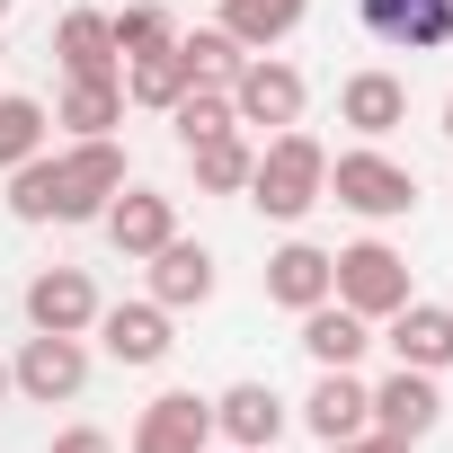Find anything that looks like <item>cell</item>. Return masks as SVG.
Returning a JSON list of instances; mask_svg holds the SVG:
<instances>
[{"label":"cell","mask_w":453,"mask_h":453,"mask_svg":"<svg viewBox=\"0 0 453 453\" xmlns=\"http://www.w3.org/2000/svg\"><path fill=\"white\" fill-rule=\"evenodd\" d=\"M320 453H409L400 435H382V426H365V435H347V444H320Z\"/></svg>","instance_id":"cell-30"},{"label":"cell","mask_w":453,"mask_h":453,"mask_svg":"<svg viewBox=\"0 0 453 453\" xmlns=\"http://www.w3.org/2000/svg\"><path fill=\"white\" fill-rule=\"evenodd\" d=\"M444 134H453V98H444Z\"/></svg>","instance_id":"cell-32"},{"label":"cell","mask_w":453,"mask_h":453,"mask_svg":"<svg viewBox=\"0 0 453 453\" xmlns=\"http://www.w3.org/2000/svg\"><path fill=\"white\" fill-rule=\"evenodd\" d=\"M107 27H116V54H125V63H134V54L178 45V27H169V10H160V0H134V10H116Z\"/></svg>","instance_id":"cell-28"},{"label":"cell","mask_w":453,"mask_h":453,"mask_svg":"<svg viewBox=\"0 0 453 453\" xmlns=\"http://www.w3.org/2000/svg\"><path fill=\"white\" fill-rule=\"evenodd\" d=\"M151 303H160V311H196V303H213V250H196V241H160V250H151Z\"/></svg>","instance_id":"cell-16"},{"label":"cell","mask_w":453,"mask_h":453,"mask_svg":"<svg viewBox=\"0 0 453 453\" xmlns=\"http://www.w3.org/2000/svg\"><path fill=\"white\" fill-rule=\"evenodd\" d=\"M329 303H347V311H365V320H391V311L409 303V258H400L391 241L338 250V258H329Z\"/></svg>","instance_id":"cell-3"},{"label":"cell","mask_w":453,"mask_h":453,"mask_svg":"<svg viewBox=\"0 0 453 453\" xmlns=\"http://www.w3.org/2000/svg\"><path fill=\"white\" fill-rule=\"evenodd\" d=\"M98 222H107V241H116L125 258H151L160 241H178V213H169V196H151V187H116V204H107Z\"/></svg>","instance_id":"cell-14"},{"label":"cell","mask_w":453,"mask_h":453,"mask_svg":"<svg viewBox=\"0 0 453 453\" xmlns=\"http://www.w3.org/2000/svg\"><path fill=\"white\" fill-rule=\"evenodd\" d=\"M187 160H196V187H204V196H241V187H250V169H258V151H250L241 134L187 142Z\"/></svg>","instance_id":"cell-24"},{"label":"cell","mask_w":453,"mask_h":453,"mask_svg":"<svg viewBox=\"0 0 453 453\" xmlns=\"http://www.w3.org/2000/svg\"><path fill=\"white\" fill-rule=\"evenodd\" d=\"M187 89H196V81H187L178 45H160V54H134V63H125V107H160V116H169Z\"/></svg>","instance_id":"cell-23"},{"label":"cell","mask_w":453,"mask_h":453,"mask_svg":"<svg viewBox=\"0 0 453 453\" xmlns=\"http://www.w3.org/2000/svg\"><path fill=\"white\" fill-rule=\"evenodd\" d=\"M391 356L418 365V373L453 365V311H444V303H400V311H391Z\"/></svg>","instance_id":"cell-17"},{"label":"cell","mask_w":453,"mask_h":453,"mask_svg":"<svg viewBox=\"0 0 453 453\" xmlns=\"http://www.w3.org/2000/svg\"><path fill=\"white\" fill-rule=\"evenodd\" d=\"M169 125H178V142H213V134H232L241 116H232V89H204V81H196V89L169 107Z\"/></svg>","instance_id":"cell-27"},{"label":"cell","mask_w":453,"mask_h":453,"mask_svg":"<svg viewBox=\"0 0 453 453\" xmlns=\"http://www.w3.org/2000/svg\"><path fill=\"white\" fill-rule=\"evenodd\" d=\"M267 303H285V311H311V303H329V250H311V241H285V250L267 258Z\"/></svg>","instance_id":"cell-18"},{"label":"cell","mask_w":453,"mask_h":453,"mask_svg":"<svg viewBox=\"0 0 453 453\" xmlns=\"http://www.w3.org/2000/svg\"><path fill=\"white\" fill-rule=\"evenodd\" d=\"M303 347H311V365H356L373 347V320L347 311V303H311L303 311Z\"/></svg>","instance_id":"cell-20"},{"label":"cell","mask_w":453,"mask_h":453,"mask_svg":"<svg viewBox=\"0 0 453 453\" xmlns=\"http://www.w3.org/2000/svg\"><path fill=\"white\" fill-rule=\"evenodd\" d=\"M435 418H444V391H435V373H418V365H400V373L373 391V426L400 435V444L435 435Z\"/></svg>","instance_id":"cell-12"},{"label":"cell","mask_w":453,"mask_h":453,"mask_svg":"<svg viewBox=\"0 0 453 453\" xmlns=\"http://www.w3.org/2000/svg\"><path fill=\"white\" fill-rule=\"evenodd\" d=\"M356 19H365V36H382L400 54L453 45V0H356Z\"/></svg>","instance_id":"cell-7"},{"label":"cell","mask_w":453,"mask_h":453,"mask_svg":"<svg viewBox=\"0 0 453 453\" xmlns=\"http://www.w3.org/2000/svg\"><path fill=\"white\" fill-rule=\"evenodd\" d=\"M303 27V0H222V36H241L250 54H276Z\"/></svg>","instance_id":"cell-21"},{"label":"cell","mask_w":453,"mask_h":453,"mask_svg":"<svg viewBox=\"0 0 453 453\" xmlns=\"http://www.w3.org/2000/svg\"><path fill=\"white\" fill-rule=\"evenodd\" d=\"M27 320L54 329V338H81V329L98 320V285H89L81 267H45V276L27 285Z\"/></svg>","instance_id":"cell-13"},{"label":"cell","mask_w":453,"mask_h":453,"mask_svg":"<svg viewBox=\"0 0 453 453\" xmlns=\"http://www.w3.org/2000/svg\"><path fill=\"white\" fill-rule=\"evenodd\" d=\"M116 187H125V151H116V134H89L54 160L36 151L10 169V213L19 222H98L116 204Z\"/></svg>","instance_id":"cell-1"},{"label":"cell","mask_w":453,"mask_h":453,"mask_svg":"<svg viewBox=\"0 0 453 453\" xmlns=\"http://www.w3.org/2000/svg\"><path fill=\"white\" fill-rule=\"evenodd\" d=\"M338 125H356L365 142H382L391 125H409V81L400 72H356L338 89Z\"/></svg>","instance_id":"cell-15"},{"label":"cell","mask_w":453,"mask_h":453,"mask_svg":"<svg viewBox=\"0 0 453 453\" xmlns=\"http://www.w3.org/2000/svg\"><path fill=\"white\" fill-rule=\"evenodd\" d=\"M0 10H10V0H0Z\"/></svg>","instance_id":"cell-33"},{"label":"cell","mask_w":453,"mask_h":453,"mask_svg":"<svg viewBox=\"0 0 453 453\" xmlns=\"http://www.w3.org/2000/svg\"><path fill=\"white\" fill-rule=\"evenodd\" d=\"M213 435L232 444V453H276V435H285V400L267 391V382H232L213 400Z\"/></svg>","instance_id":"cell-10"},{"label":"cell","mask_w":453,"mask_h":453,"mask_svg":"<svg viewBox=\"0 0 453 453\" xmlns=\"http://www.w3.org/2000/svg\"><path fill=\"white\" fill-rule=\"evenodd\" d=\"M320 196H329V151H320L303 125H285V134L258 151V169H250V204H258L267 222H303Z\"/></svg>","instance_id":"cell-2"},{"label":"cell","mask_w":453,"mask_h":453,"mask_svg":"<svg viewBox=\"0 0 453 453\" xmlns=\"http://www.w3.org/2000/svg\"><path fill=\"white\" fill-rule=\"evenodd\" d=\"M204 444H213V400L196 391H160L134 418V453H204Z\"/></svg>","instance_id":"cell-9"},{"label":"cell","mask_w":453,"mask_h":453,"mask_svg":"<svg viewBox=\"0 0 453 453\" xmlns=\"http://www.w3.org/2000/svg\"><path fill=\"white\" fill-rule=\"evenodd\" d=\"M45 107L36 98H19V89H0V169H19V160H36L45 151Z\"/></svg>","instance_id":"cell-26"},{"label":"cell","mask_w":453,"mask_h":453,"mask_svg":"<svg viewBox=\"0 0 453 453\" xmlns=\"http://www.w3.org/2000/svg\"><path fill=\"white\" fill-rule=\"evenodd\" d=\"M54 453H116V435H107V426H63Z\"/></svg>","instance_id":"cell-29"},{"label":"cell","mask_w":453,"mask_h":453,"mask_svg":"<svg viewBox=\"0 0 453 453\" xmlns=\"http://www.w3.org/2000/svg\"><path fill=\"white\" fill-rule=\"evenodd\" d=\"M54 125H72V142H89V134H116V125H125V81H63V107H54Z\"/></svg>","instance_id":"cell-22"},{"label":"cell","mask_w":453,"mask_h":453,"mask_svg":"<svg viewBox=\"0 0 453 453\" xmlns=\"http://www.w3.org/2000/svg\"><path fill=\"white\" fill-rule=\"evenodd\" d=\"M54 54H63L72 81H116V27H107L98 10H72V19L54 27Z\"/></svg>","instance_id":"cell-19"},{"label":"cell","mask_w":453,"mask_h":453,"mask_svg":"<svg viewBox=\"0 0 453 453\" xmlns=\"http://www.w3.org/2000/svg\"><path fill=\"white\" fill-rule=\"evenodd\" d=\"M178 63H187V81H204V89H232L241 63H250V45L222 36V27H196V36H178Z\"/></svg>","instance_id":"cell-25"},{"label":"cell","mask_w":453,"mask_h":453,"mask_svg":"<svg viewBox=\"0 0 453 453\" xmlns=\"http://www.w3.org/2000/svg\"><path fill=\"white\" fill-rule=\"evenodd\" d=\"M303 98H311L303 72L276 63V54H250L241 81H232V116H241V125H276V134H285V125H303Z\"/></svg>","instance_id":"cell-5"},{"label":"cell","mask_w":453,"mask_h":453,"mask_svg":"<svg viewBox=\"0 0 453 453\" xmlns=\"http://www.w3.org/2000/svg\"><path fill=\"white\" fill-rule=\"evenodd\" d=\"M303 426H311L320 444H347V435L373 426V391L356 382V365H320V382H311V400H303Z\"/></svg>","instance_id":"cell-8"},{"label":"cell","mask_w":453,"mask_h":453,"mask_svg":"<svg viewBox=\"0 0 453 453\" xmlns=\"http://www.w3.org/2000/svg\"><path fill=\"white\" fill-rule=\"evenodd\" d=\"M329 196H338L347 213H365V222H400V213L418 204V178H409L400 160H382V151H338V160H329Z\"/></svg>","instance_id":"cell-4"},{"label":"cell","mask_w":453,"mask_h":453,"mask_svg":"<svg viewBox=\"0 0 453 453\" xmlns=\"http://www.w3.org/2000/svg\"><path fill=\"white\" fill-rule=\"evenodd\" d=\"M89 329H98V347H107L116 365H160V356L178 347L160 303H98V320H89Z\"/></svg>","instance_id":"cell-11"},{"label":"cell","mask_w":453,"mask_h":453,"mask_svg":"<svg viewBox=\"0 0 453 453\" xmlns=\"http://www.w3.org/2000/svg\"><path fill=\"white\" fill-rule=\"evenodd\" d=\"M10 391H19V382H10V365H0V400H10Z\"/></svg>","instance_id":"cell-31"},{"label":"cell","mask_w":453,"mask_h":453,"mask_svg":"<svg viewBox=\"0 0 453 453\" xmlns=\"http://www.w3.org/2000/svg\"><path fill=\"white\" fill-rule=\"evenodd\" d=\"M10 382L27 391V400H81V382H89V347L81 338H54V329H36L27 347H19V365H10Z\"/></svg>","instance_id":"cell-6"}]
</instances>
